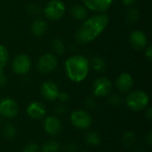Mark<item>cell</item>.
<instances>
[{
    "label": "cell",
    "mask_w": 152,
    "mask_h": 152,
    "mask_svg": "<svg viewBox=\"0 0 152 152\" xmlns=\"http://www.w3.org/2000/svg\"><path fill=\"white\" fill-rule=\"evenodd\" d=\"M31 33L37 37H42L47 30V23L42 19H36L30 26Z\"/></svg>",
    "instance_id": "16"
},
{
    "label": "cell",
    "mask_w": 152,
    "mask_h": 152,
    "mask_svg": "<svg viewBox=\"0 0 152 152\" xmlns=\"http://www.w3.org/2000/svg\"><path fill=\"white\" fill-rule=\"evenodd\" d=\"M12 68L15 74L25 75L31 69V61L25 53H20L14 57L12 62Z\"/></svg>",
    "instance_id": "8"
},
{
    "label": "cell",
    "mask_w": 152,
    "mask_h": 152,
    "mask_svg": "<svg viewBox=\"0 0 152 152\" xmlns=\"http://www.w3.org/2000/svg\"><path fill=\"white\" fill-rule=\"evenodd\" d=\"M89 66H91L94 71L99 72V73L104 72L107 69L106 61L102 58H101L100 56L93 57L89 61Z\"/></svg>",
    "instance_id": "18"
},
{
    "label": "cell",
    "mask_w": 152,
    "mask_h": 152,
    "mask_svg": "<svg viewBox=\"0 0 152 152\" xmlns=\"http://www.w3.org/2000/svg\"><path fill=\"white\" fill-rule=\"evenodd\" d=\"M58 65V60L53 53H46L41 55L37 61V69L43 74L53 72Z\"/></svg>",
    "instance_id": "7"
},
{
    "label": "cell",
    "mask_w": 152,
    "mask_h": 152,
    "mask_svg": "<svg viewBox=\"0 0 152 152\" xmlns=\"http://www.w3.org/2000/svg\"><path fill=\"white\" fill-rule=\"evenodd\" d=\"M149 103V95L142 90L133 91L126 98V106L134 112H140L144 110L148 107Z\"/></svg>",
    "instance_id": "3"
},
{
    "label": "cell",
    "mask_w": 152,
    "mask_h": 152,
    "mask_svg": "<svg viewBox=\"0 0 152 152\" xmlns=\"http://www.w3.org/2000/svg\"><path fill=\"white\" fill-rule=\"evenodd\" d=\"M27 114L32 119H41L46 114V108L39 102H32L27 107Z\"/></svg>",
    "instance_id": "14"
},
{
    "label": "cell",
    "mask_w": 152,
    "mask_h": 152,
    "mask_svg": "<svg viewBox=\"0 0 152 152\" xmlns=\"http://www.w3.org/2000/svg\"><path fill=\"white\" fill-rule=\"evenodd\" d=\"M129 43L134 50L141 51L146 48L148 45V38L144 32L141 30H134L130 34Z\"/></svg>",
    "instance_id": "12"
},
{
    "label": "cell",
    "mask_w": 152,
    "mask_h": 152,
    "mask_svg": "<svg viewBox=\"0 0 152 152\" xmlns=\"http://www.w3.org/2000/svg\"><path fill=\"white\" fill-rule=\"evenodd\" d=\"M109 16L104 13H98L88 18L77 29L76 40L85 45L94 40L108 26Z\"/></svg>",
    "instance_id": "1"
},
{
    "label": "cell",
    "mask_w": 152,
    "mask_h": 152,
    "mask_svg": "<svg viewBox=\"0 0 152 152\" xmlns=\"http://www.w3.org/2000/svg\"><path fill=\"white\" fill-rule=\"evenodd\" d=\"M2 134L4 137L6 138L7 140H13L17 135V129L12 124L7 123L3 126Z\"/></svg>",
    "instance_id": "22"
},
{
    "label": "cell",
    "mask_w": 152,
    "mask_h": 152,
    "mask_svg": "<svg viewBox=\"0 0 152 152\" xmlns=\"http://www.w3.org/2000/svg\"><path fill=\"white\" fill-rule=\"evenodd\" d=\"M145 56L147 57V59L149 61H151L152 59V48L151 46H149L146 48L145 50Z\"/></svg>",
    "instance_id": "34"
},
{
    "label": "cell",
    "mask_w": 152,
    "mask_h": 152,
    "mask_svg": "<svg viewBox=\"0 0 152 152\" xmlns=\"http://www.w3.org/2000/svg\"><path fill=\"white\" fill-rule=\"evenodd\" d=\"M121 142L124 147L127 148V149H131L132 147H134L135 142H136V134L134 131H126L123 134H122V138H121Z\"/></svg>",
    "instance_id": "19"
},
{
    "label": "cell",
    "mask_w": 152,
    "mask_h": 152,
    "mask_svg": "<svg viewBox=\"0 0 152 152\" xmlns=\"http://www.w3.org/2000/svg\"><path fill=\"white\" fill-rule=\"evenodd\" d=\"M19 113V105L12 98H4L0 101V117L5 119L14 118Z\"/></svg>",
    "instance_id": "6"
},
{
    "label": "cell",
    "mask_w": 152,
    "mask_h": 152,
    "mask_svg": "<svg viewBox=\"0 0 152 152\" xmlns=\"http://www.w3.org/2000/svg\"><path fill=\"white\" fill-rule=\"evenodd\" d=\"M7 83L6 77L4 72H0V87H4Z\"/></svg>",
    "instance_id": "32"
},
{
    "label": "cell",
    "mask_w": 152,
    "mask_h": 152,
    "mask_svg": "<svg viewBox=\"0 0 152 152\" xmlns=\"http://www.w3.org/2000/svg\"><path fill=\"white\" fill-rule=\"evenodd\" d=\"M82 2L86 8L102 13L110 7L113 0H82Z\"/></svg>",
    "instance_id": "13"
},
{
    "label": "cell",
    "mask_w": 152,
    "mask_h": 152,
    "mask_svg": "<svg viewBox=\"0 0 152 152\" xmlns=\"http://www.w3.org/2000/svg\"><path fill=\"white\" fill-rule=\"evenodd\" d=\"M65 69L68 77L76 83L86 79L89 72V61L83 55H74L69 57L65 62Z\"/></svg>",
    "instance_id": "2"
},
{
    "label": "cell",
    "mask_w": 152,
    "mask_h": 152,
    "mask_svg": "<svg viewBox=\"0 0 152 152\" xmlns=\"http://www.w3.org/2000/svg\"><path fill=\"white\" fill-rule=\"evenodd\" d=\"M112 89V84L107 77L97 78L92 86V91L96 97H105L110 94Z\"/></svg>",
    "instance_id": "9"
},
{
    "label": "cell",
    "mask_w": 152,
    "mask_h": 152,
    "mask_svg": "<svg viewBox=\"0 0 152 152\" xmlns=\"http://www.w3.org/2000/svg\"><path fill=\"white\" fill-rule=\"evenodd\" d=\"M70 14L76 20H83L87 17V14H88L87 8L85 5H82V4H74L70 8Z\"/></svg>",
    "instance_id": "17"
},
{
    "label": "cell",
    "mask_w": 152,
    "mask_h": 152,
    "mask_svg": "<svg viewBox=\"0 0 152 152\" xmlns=\"http://www.w3.org/2000/svg\"><path fill=\"white\" fill-rule=\"evenodd\" d=\"M67 111V106L63 102H59L54 107V112L57 115H62Z\"/></svg>",
    "instance_id": "29"
},
{
    "label": "cell",
    "mask_w": 152,
    "mask_h": 152,
    "mask_svg": "<svg viewBox=\"0 0 152 152\" xmlns=\"http://www.w3.org/2000/svg\"><path fill=\"white\" fill-rule=\"evenodd\" d=\"M135 1H136V0H121L122 4H123L124 5H126V6H128V5L133 4Z\"/></svg>",
    "instance_id": "36"
},
{
    "label": "cell",
    "mask_w": 152,
    "mask_h": 152,
    "mask_svg": "<svg viewBox=\"0 0 152 152\" xmlns=\"http://www.w3.org/2000/svg\"><path fill=\"white\" fill-rule=\"evenodd\" d=\"M85 141L87 144L91 146H99L102 142L101 136L95 131L87 132L85 136Z\"/></svg>",
    "instance_id": "21"
},
{
    "label": "cell",
    "mask_w": 152,
    "mask_h": 152,
    "mask_svg": "<svg viewBox=\"0 0 152 152\" xmlns=\"http://www.w3.org/2000/svg\"><path fill=\"white\" fill-rule=\"evenodd\" d=\"M77 150V146L73 142H69L66 143V145H65V151L67 152H76Z\"/></svg>",
    "instance_id": "31"
},
{
    "label": "cell",
    "mask_w": 152,
    "mask_h": 152,
    "mask_svg": "<svg viewBox=\"0 0 152 152\" xmlns=\"http://www.w3.org/2000/svg\"><path fill=\"white\" fill-rule=\"evenodd\" d=\"M145 117L146 118L149 120V121H152V109L151 108H149L145 113Z\"/></svg>",
    "instance_id": "35"
},
{
    "label": "cell",
    "mask_w": 152,
    "mask_h": 152,
    "mask_svg": "<svg viewBox=\"0 0 152 152\" xmlns=\"http://www.w3.org/2000/svg\"><path fill=\"white\" fill-rule=\"evenodd\" d=\"M51 46H52L53 51L55 53L59 54V55L62 54V53L65 52V44H64V42H63L61 39H60V38H55V39H53V40L52 41Z\"/></svg>",
    "instance_id": "23"
},
{
    "label": "cell",
    "mask_w": 152,
    "mask_h": 152,
    "mask_svg": "<svg viewBox=\"0 0 152 152\" xmlns=\"http://www.w3.org/2000/svg\"><path fill=\"white\" fill-rule=\"evenodd\" d=\"M66 7L61 0H51L44 9L45 15L51 20H60L65 13Z\"/></svg>",
    "instance_id": "4"
},
{
    "label": "cell",
    "mask_w": 152,
    "mask_h": 152,
    "mask_svg": "<svg viewBox=\"0 0 152 152\" xmlns=\"http://www.w3.org/2000/svg\"><path fill=\"white\" fill-rule=\"evenodd\" d=\"M61 144L55 140H48L42 144L41 152H59Z\"/></svg>",
    "instance_id": "20"
},
{
    "label": "cell",
    "mask_w": 152,
    "mask_h": 152,
    "mask_svg": "<svg viewBox=\"0 0 152 152\" xmlns=\"http://www.w3.org/2000/svg\"><path fill=\"white\" fill-rule=\"evenodd\" d=\"M57 99L60 101V102H63V103L68 102L69 101V94L65 92H60Z\"/></svg>",
    "instance_id": "30"
},
{
    "label": "cell",
    "mask_w": 152,
    "mask_h": 152,
    "mask_svg": "<svg viewBox=\"0 0 152 152\" xmlns=\"http://www.w3.org/2000/svg\"><path fill=\"white\" fill-rule=\"evenodd\" d=\"M45 132L51 136H57L62 129L61 121L55 116H49L45 118L43 123Z\"/></svg>",
    "instance_id": "10"
},
{
    "label": "cell",
    "mask_w": 152,
    "mask_h": 152,
    "mask_svg": "<svg viewBox=\"0 0 152 152\" xmlns=\"http://www.w3.org/2000/svg\"><path fill=\"white\" fill-rule=\"evenodd\" d=\"M133 86H134V78L127 72L121 73L116 80V86L122 93L129 92L132 89Z\"/></svg>",
    "instance_id": "15"
},
{
    "label": "cell",
    "mask_w": 152,
    "mask_h": 152,
    "mask_svg": "<svg viewBox=\"0 0 152 152\" xmlns=\"http://www.w3.org/2000/svg\"><path fill=\"white\" fill-rule=\"evenodd\" d=\"M40 93L44 99L53 102L57 100L58 94L60 93L59 86L53 81H45L40 87Z\"/></svg>",
    "instance_id": "11"
},
{
    "label": "cell",
    "mask_w": 152,
    "mask_h": 152,
    "mask_svg": "<svg viewBox=\"0 0 152 152\" xmlns=\"http://www.w3.org/2000/svg\"><path fill=\"white\" fill-rule=\"evenodd\" d=\"M124 102V99L119 94H111L108 98V103L112 107H119Z\"/></svg>",
    "instance_id": "26"
},
{
    "label": "cell",
    "mask_w": 152,
    "mask_h": 152,
    "mask_svg": "<svg viewBox=\"0 0 152 152\" xmlns=\"http://www.w3.org/2000/svg\"><path fill=\"white\" fill-rule=\"evenodd\" d=\"M139 19V10L135 7H131L126 12V20L129 24L135 23Z\"/></svg>",
    "instance_id": "25"
},
{
    "label": "cell",
    "mask_w": 152,
    "mask_h": 152,
    "mask_svg": "<svg viewBox=\"0 0 152 152\" xmlns=\"http://www.w3.org/2000/svg\"><path fill=\"white\" fill-rule=\"evenodd\" d=\"M69 119L73 126L81 130L88 129L93 123V118L91 115L88 112L80 110L73 111L70 114Z\"/></svg>",
    "instance_id": "5"
},
{
    "label": "cell",
    "mask_w": 152,
    "mask_h": 152,
    "mask_svg": "<svg viewBox=\"0 0 152 152\" xmlns=\"http://www.w3.org/2000/svg\"><path fill=\"white\" fill-rule=\"evenodd\" d=\"M1 123H2V118L0 117V125H1Z\"/></svg>",
    "instance_id": "37"
},
{
    "label": "cell",
    "mask_w": 152,
    "mask_h": 152,
    "mask_svg": "<svg viewBox=\"0 0 152 152\" xmlns=\"http://www.w3.org/2000/svg\"><path fill=\"white\" fill-rule=\"evenodd\" d=\"M21 152H39V147L37 143L30 142L22 149Z\"/></svg>",
    "instance_id": "28"
},
{
    "label": "cell",
    "mask_w": 152,
    "mask_h": 152,
    "mask_svg": "<svg viewBox=\"0 0 152 152\" xmlns=\"http://www.w3.org/2000/svg\"><path fill=\"white\" fill-rule=\"evenodd\" d=\"M145 142H146V143L149 145V146H151L152 144V132L151 131H150L147 134H146V136H145Z\"/></svg>",
    "instance_id": "33"
},
{
    "label": "cell",
    "mask_w": 152,
    "mask_h": 152,
    "mask_svg": "<svg viewBox=\"0 0 152 152\" xmlns=\"http://www.w3.org/2000/svg\"><path fill=\"white\" fill-rule=\"evenodd\" d=\"M85 106L87 110H94L96 108L97 106V102H96V100L94 98V97H87L85 101Z\"/></svg>",
    "instance_id": "27"
},
{
    "label": "cell",
    "mask_w": 152,
    "mask_h": 152,
    "mask_svg": "<svg viewBox=\"0 0 152 152\" xmlns=\"http://www.w3.org/2000/svg\"><path fill=\"white\" fill-rule=\"evenodd\" d=\"M80 152H88V151H80Z\"/></svg>",
    "instance_id": "38"
},
{
    "label": "cell",
    "mask_w": 152,
    "mask_h": 152,
    "mask_svg": "<svg viewBox=\"0 0 152 152\" xmlns=\"http://www.w3.org/2000/svg\"><path fill=\"white\" fill-rule=\"evenodd\" d=\"M9 60V53L7 49L0 45V72H4V68L7 64Z\"/></svg>",
    "instance_id": "24"
}]
</instances>
